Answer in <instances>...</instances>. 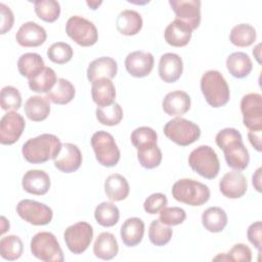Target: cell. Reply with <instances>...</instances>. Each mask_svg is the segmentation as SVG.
<instances>
[{
    "label": "cell",
    "mask_w": 262,
    "mask_h": 262,
    "mask_svg": "<svg viewBox=\"0 0 262 262\" xmlns=\"http://www.w3.org/2000/svg\"><path fill=\"white\" fill-rule=\"evenodd\" d=\"M216 144L223 150L228 167L244 171L250 162V155L243 142L242 134L234 128H225L216 135Z\"/></svg>",
    "instance_id": "6da1fadb"
},
{
    "label": "cell",
    "mask_w": 262,
    "mask_h": 262,
    "mask_svg": "<svg viewBox=\"0 0 262 262\" xmlns=\"http://www.w3.org/2000/svg\"><path fill=\"white\" fill-rule=\"evenodd\" d=\"M61 142L54 134L44 133L27 140L21 148L25 160L31 164H43L54 159L61 149Z\"/></svg>",
    "instance_id": "7a4b0ae2"
},
{
    "label": "cell",
    "mask_w": 262,
    "mask_h": 262,
    "mask_svg": "<svg viewBox=\"0 0 262 262\" xmlns=\"http://www.w3.org/2000/svg\"><path fill=\"white\" fill-rule=\"evenodd\" d=\"M201 90L207 103L216 108L225 105L230 97L226 80L215 70H210L202 76Z\"/></svg>",
    "instance_id": "3957f363"
},
{
    "label": "cell",
    "mask_w": 262,
    "mask_h": 262,
    "mask_svg": "<svg viewBox=\"0 0 262 262\" xmlns=\"http://www.w3.org/2000/svg\"><path fill=\"white\" fill-rule=\"evenodd\" d=\"M173 198L189 206H202L210 199L209 187L196 180L182 178L176 181L172 186Z\"/></svg>",
    "instance_id": "277c9868"
},
{
    "label": "cell",
    "mask_w": 262,
    "mask_h": 262,
    "mask_svg": "<svg viewBox=\"0 0 262 262\" xmlns=\"http://www.w3.org/2000/svg\"><path fill=\"white\" fill-rule=\"evenodd\" d=\"M188 165L192 171L206 179H214L220 171L217 154L209 145H200L188 157Z\"/></svg>",
    "instance_id": "5b68a950"
},
{
    "label": "cell",
    "mask_w": 262,
    "mask_h": 262,
    "mask_svg": "<svg viewBox=\"0 0 262 262\" xmlns=\"http://www.w3.org/2000/svg\"><path fill=\"white\" fill-rule=\"evenodd\" d=\"M31 252L39 260L44 262H62L64 260L62 250L55 235L48 231L36 233L31 239Z\"/></svg>",
    "instance_id": "8992f818"
},
{
    "label": "cell",
    "mask_w": 262,
    "mask_h": 262,
    "mask_svg": "<svg viewBox=\"0 0 262 262\" xmlns=\"http://www.w3.org/2000/svg\"><path fill=\"white\" fill-rule=\"evenodd\" d=\"M163 131L167 138L180 146H187L195 142L201 136L200 127L193 122L181 117L167 122Z\"/></svg>",
    "instance_id": "52a82bcc"
},
{
    "label": "cell",
    "mask_w": 262,
    "mask_h": 262,
    "mask_svg": "<svg viewBox=\"0 0 262 262\" xmlns=\"http://www.w3.org/2000/svg\"><path fill=\"white\" fill-rule=\"evenodd\" d=\"M91 145L97 162L104 167L116 166L121 158L114 136L105 131H97L91 137Z\"/></svg>",
    "instance_id": "ba28073f"
},
{
    "label": "cell",
    "mask_w": 262,
    "mask_h": 262,
    "mask_svg": "<svg viewBox=\"0 0 262 262\" xmlns=\"http://www.w3.org/2000/svg\"><path fill=\"white\" fill-rule=\"evenodd\" d=\"M67 35L78 45L89 47L98 40V32L94 24L83 16H71L66 24Z\"/></svg>",
    "instance_id": "9c48e42d"
},
{
    "label": "cell",
    "mask_w": 262,
    "mask_h": 262,
    "mask_svg": "<svg viewBox=\"0 0 262 262\" xmlns=\"http://www.w3.org/2000/svg\"><path fill=\"white\" fill-rule=\"evenodd\" d=\"M16 213L26 222L37 226L49 224L53 217V212L50 207L28 199L21 200L16 205Z\"/></svg>",
    "instance_id": "30bf717a"
},
{
    "label": "cell",
    "mask_w": 262,
    "mask_h": 262,
    "mask_svg": "<svg viewBox=\"0 0 262 262\" xmlns=\"http://www.w3.org/2000/svg\"><path fill=\"white\" fill-rule=\"evenodd\" d=\"M93 237L92 226L84 221L69 226L63 232L68 249L74 254H82L87 250Z\"/></svg>",
    "instance_id": "8fae6325"
},
{
    "label": "cell",
    "mask_w": 262,
    "mask_h": 262,
    "mask_svg": "<svg viewBox=\"0 0 262 262\" xmlns=\"http://www.w3.org/2000/svg\"><path fill=\"white\" fill-rule=\"evenodd\" d=\"M243 123L250 130H262V96L249 93L241 100Z\"/></svg>",
    "instance_id": "7c38bea8"
},
{
    "label": "cell",
    "mask_w": 262,
    "mask_h": 262,
    "mask_svg": "<svg viewBox=\"0 0 262 262\" xmlns=\"http://www.w3.org/2000/svg\"><path fill=\"white\" fill-rule=\"evenodd\" d=\"M26 127L25 119L16 112H8L0 121V142L4 145L15 143Z\"/></svg>",
    "instance_id": "4fadbf2b"
},
{
    "label": "cell",
    "mask_w": 262,
    "mask_h": 262,
    "mask_svg": "<svg viewBox=\"0 0 262 262\" xmlns=\"http://www.w3.org/2000/svg\"><path fill=\"white\" fill-rule=\"evenodd\" d=\"M176 18L186 24L193 31L201 24V1L200 0H170Z\"/></svg>",
    "instance_id": "5bb4252c"
},
{
    "label": "cell",
    "mask_w": 262,
    "mask_h": 262,
    "mask_svg": "<svg viewBox=\"0 0 262 262\" xmlns=\"http://www.w3.org/2000/svg\"><path fill=\"white\" fill-rule=\"evenodd\" d=\"M82 154L79 147L73 143L66 142L61 145L60 151L53 159V164L60 172L73 173L82 164Z\"/></svg>",
    "instance_id": "9a60e30c"
},
{
    "label": "cell",
    "mask_w": 262,
    "mask_h": 262,
    "mask_svg": "<svg viewBox=\"0 0 262 262\" xmlns=\"http://www.w3.org/2000/svg\"><path fill=\"white\" fill-rule=\"evenodd\" d=\"M154 55L145 51L130 52L125 58L126 71L135 78H143L150 74L154 68Z\"/></svg>",
    "instance_id": "2e32d148"
},
{
    "label": "cell",
    "mask_w": 262,
    "mask_h": 262,
    "mask_svg": "<svg viewBox=\"0 0 262 262\" xmlns=\"http://www.w3.org/2000/svg\"><path fill=\"white\" fill-rule=\"evenodd\" d=\"M219 189L228 199H239L247 192V178L241 171L227 172L219 182Z\"/></svg>",
    "instance_id": "e0dca14e"
},
{
    "label": "cell",
    "mask_w": 262,
    "mask_h": 262,
    "mask_svg": "<svg viewBox=\"0 0 262 262\" xmlns=\"http://www.w3.org/2000/svg\"><path fill=\"white\" fill-rule=\"evenodd\" d=\"M46 38L45 29L34 21L23 24L15 35L16 42L23 47H38L46 41Z\"/></svg>",
    "instance_id": "ac0fdd59"
},
{
    "label": "cell",
    "mask_w": 262,
    "mask_h": 262,
    "mask_svg": "<svg viewBox=\"0 0 262 262\" xmlns=\"http://www.w3.org/2000/svg\"><path fill=\"white\" fill-rule=\"evenodd\" d=\"M158 71L160 78L164 82H176L181 77L183 72V62L181 57L178 54L172 52L163 54L159 61Z\"/></svg>",
    "instance_id": "d6986e66"
},
{
    "label": "cell",
    "mask_w": 262,
    "mask_h": 262,
    "mask_svg": "<svg viewBox=\"0 0 262 262\" xmlns=\"http://www.w3.org/2000/svg\"><path fill=\"white\" fill-rule=\"evenodd\" d=\"M50 178L48 174L42 170H29L25 173L21 180L23 188L35 195H44L50 188Z\"/></svg>",
    "instance_id": "ffe728a7"
},
{
    "label": "cell",
    "mask_w": 262,
    "mask_h": 262,
    "mask_svg": "<svg viewBox=\"0 0 262 262\" xmlns=\"http://www.w3.org/2000/svg\"><path fill=\"white\" fill-rule=\"evenodd\" d=\"M118 73L117 61L110 56H101L92 60L87 68V79L89 82L107 78L113 79Z\"/></svg>",
    "instance_id": "44dd1931"
},
{
    "label": "cell",
    "mask_w": 262,
    "mask_h": 262,
    "mask_svg": "<svg viewBox=\"0 0 262 262\" xmlns=\"http://www.w3.org/2000/svg\"><path fill=\"white\" fill-rule=\"evenodd\" d=\"M162 107L168 116H182L190 108V97L181 90L169 92L163 99Z\"/></svg>",
    "instance_id": "7402d4cb"
},
{
    "label": "cell",
    "mask_w": 262,
    "mask_h": 262,
    "mask_svg": "<svg viewBox=\"0 0 262 262\" xmlns=\"http://www.w3.org/2000/svg\"><path fill=\"white\" fill-rule=\"evenodd\" d=\"M192 30L179 19L171 21L164 32L166 42L174 47H183L190 41Z\"/></svg>",
    "instance_id": "603a6c76"
},
{
    "label": "cell",
    "mask_w": 262,
    "mask_h": 262,
    "mask_svg": "<svg viewBox=\"0 0 262 262\" xmlns=\"http://www.w3.org/2000/svg\"><path fill=\"white\" fill-rule=\"evenodd\" d=\"M91 96L97 106H106L115 102L116 88L111 79L101 78L92 83Z\"/></svg>",
    "instance_id": "cb8c5ba5"
},
{
    "label": "cell",
    "mask_w": 262,
    "mask_h": 262,
    "mask_svg": "<svg viewBox=\"0 0 262 262\" xmlns=\"http://www.w3.org/2000/svg\"><path fill=\"white\" fill-rule=\"evenodd\" d=\"M120 234L125 246L135 247L139 245L144 234V222L137 217L128 218L121 226Z\"/></svg>",
    "instance_id": "d4e9b609"
},
{
    "label": "cell",
    "mask_w": 262,
    "mask_h": 262,
    "mask_svg": "<svg viewBox=\"0 0 262 262\" xmlns=\"http://www.w3.org/2000/svg\"><path fill=\"white\" fill-rule=\"evenodd\" d=\"M141 15L132 9H126L119 13L116 20V28L118 32L125 36H134L142 29Z\"/></svg>",
    "instance_id": "484cf974"
},
{
    "label": "cell",
    "mask_w": 262,
    "mask_h": 262,
    "mask_svg": "<svg viewBox=\"0 0 262 262\" xmlns=\"http://www.w3.org/2000/svg\"><path fill=\"white\" fill-rule=\"evenodd\" d=\"M119 252L118 242L111 232H101L93 245V254L101 260H111Z\"/></svg>",
    "instance_id": "4316f807"
},
{
    "label": "cell",
    "mask_w": 262,
    "mask_h": 262,
    "mask_svg": "<svg viewBox=\"0 0 262 262\" xmlns=\"http://www.w3.org/2000/svg\"><path fill=\"white\" fill-rule=\"evenodd\" d=\"M226 68L232 77L243 79L249 76V74L252 72L253 63L247 53L237 51L227 56Z\"/></svg>",
    "instance_id": "83f0119b"
},
{
    "label": "cell",
    "mask_w": 262,
    "mask_h": 262,
    "mask_svg": "<svg viewBox=\"0 0 262 262\" xmlns=\"http://www.w3.org/2000/svg\"><path fill=\"white\" fill-rule=\"evenodd\" d=\"M25 114L34 122H41L47 119L50 114V103L46 96L34 95L25 102Z\"/></svg>",
    "instance_id": "f1b7e54d"
},
{
    "label": "cell",
    "mask_w": 262,
    "mask_h": 262,
    "mask_svg": "<svg viewBox=\"0 0 262 262\" xmlns=\"http://www.w3.org/2000/svg\"><path fill=\"white\" fill-rule=\"evenodd\" d=\"M129 191V183L121 174H112L104 181V192L111 201H123L128 196Z\"/></svg>",
    "instance_id": "f546056e"
},
{
    "label": "cell",
    "mask_w": 262,
    "mask_h": 262,
    "mask_svg": "<svg viewBox=\"0 0 262 262\" xmlns=\"http://www.w3.org/2000/svg\"><path fill=\"white\" fill-rule=\"evenodd\" d=\"M227 215L220 207H210L202 215V223L210 232H221L227 225Z\"/></svg>",
    "instance_id": "4dcf8cb0"
},
{
    "label": "cell",
    "mask_w": 262,
    "mask_h": 262,
    "mask_svg": "<svg viewBox=\"0 0 262 262\" xmlns=\"http://www.w3.org/2000/svg\"><path fill=\"white\" fill-rule=\"evenodd\" d=\"M57 78L51 68L45 67L37 75L28 79L29 87L36 93H48L56 84Z\"/></svg>",
    "instance_id": "1f68e13d"
},
{
    "label": "cell",
    "mask_w": 262,
    "mask_h": 262,
    "mask_svg": "<svg viewBox=\"0 0 262 262\" xmlns=\"http://www.w3.org/2000/svg\"><path fill=\"white\" fill-rule=\"evenodd\" d=\"M74 96H75L74 85L69 80H66L63 78L57 79V82L54 85V87L46 95L49 101L59 105H63L71 102Z\"/></svg>",
    "instance_id": "d6a6232c"
},
{
    "label": "cell",
    "mask_w": 262,
    "mask_h": 262,
    "mask_svg": "<svg viewBox=\"0 0 262 262\" xmlns=\"http://www.w3.org/2000/svg\"><path fill=\"white\" fill-rule=\"evenodd\" d=\"M44 66L42 56L35 52L25 53L17 60L18 73L28 79L41 72L45 68Z\"/></svg>",
    "instance_id": "836d02e7"
},
{
    "label": "cell",
    "mask_w": 262,
    "mask_h": 262,
    "mask_svg": "<svg viewBox=\"0 0 262 262\" xmlns=\"http://www.w3.org/2000/svg\"><path fill=\"white\" fill-rule=\"evenodd\" d=\"M96 222L103 227H112L116 225L120 218V212L116 205L111 202L100 203L94 211Z\"/></svg>",
    "instance_id": "e575fe53"
},
{
    "label": "cell",
    "mask_w": 262,
    "mask_h": 262,
    "mask_svg": "<svg viewBox=\"0 0 262 262\" xmlns=\"http://www.w3.org/2000/svg\"><path fill=\"white\" fill-rule=\"evenodd\" d=\"M229 40L237 47L251 46L256 41V30L248 24L236 25L230 31Z\"/></svg>",
    "instance_id": "d590c367"
},
{
    "label": "cell",
    "mask_w": 262,
    "mask_h": 262,
    "mask_svg": "<svg viewBox=\"0 0 262 262\" xmlns=\"http://www.w3.org/2000/svg\"><path fill=\"white\" fill-rule=\"evenodd\" d=\"M24 252V244L17 235H7L0 241V255L3 259L13 261L18 259Z\"/></svg>",
    "instance_id": "8d00e7d4"
},
{
    "label": "cell",
    "mask_w": 262,
    "mask_h": 262,
    "mask_svg": "<svg viewBox=\"0 0 262 262\" xmlns=\"http://www.w3.org/2000/svg\"><path fill=\"white\" fill-rule=\"evenodd\" d=\"M35 13L46 23H54L60 14V5L55 0H38L34 2Z\"/></svg>",
    "instance_id": "74e56055"
},
{
    "label": "cell",
    "mask_w": 262,
    "mask_h": 262,
    "mask_svg": "<svg viewBox=\"0 0 262 262\" xmlns=\"http://www.w3.org/2000/svg\"><path fill=\"white\" fill-rule=\"evenodd\" d=\"M95 114L98 122L105 126H116L123 119V110L117 102L102 107L97 106Z\"/></svg>",
    "instance_id": "f35d334b"
},
{
    "label": "cell",
    "mask_w": 262,
    "mask_h": 262,
    "mask_svg": "<svg viewBox=\"0 0 262 262\" xmlns=\"http://www.w3.org/2000/svg\"><path fill=\"white\" fill-rule=\"evenodd\" d=\"M173 234V230L171 227L162 223L160 220H152L149 224L148 229V237L152 245L162 247L167 245Z\"/></svg>",
    "instance_id": "ab89813d"
},
{
    "label": "cell",
    "mask_w": 262,
    "mask_h": 262,
    "mask_svg": "<svg viewBox=\"0 0 262 262\" xmlns=\"http://www.w3.org/2000/svg\"><path fill=\"white\" fill-rule=\"evenodd\" d=\"M130 139L133 146L138 150L140 148L157 144L158 135L152 128L142 126V127L136 128L131 133Z\"/></svg>",
    "instance_id": "60d3db41"
},
{
    "label": "cell",
    "mask_w": 262,
    "mask_h": 262,
    "mask_svg": "<svg viewBox=\"0 0 262 262\" xmlns=\"http://www.w3.org/2000/svg\"><path fill=\"white\" fill-rule=\"evenodd\" d=\"M162 151L157 144L137 150V159L139 164L145 169H154L159 167L162 162Z\"/></svg>",
    "instance_id": "b9f144b4"
},
{
    "label": "cell",
    "mask_w": 262,
    "mask_h": 262,
    "mask_svg": "<svg viewBox=\"0 0 262 262\" xmlns=\"http://www.w3.org/2000/svg\"><path fill=\"white\" fill-rule=\"evenodd\" d=\"M72 47L64 42H56L49 46L47 49L48 58L57 64H64L69 62L73 57Z\"/></svg>",
    "instance_id": "7bdbcfd3"
},
{
    "label": "cell",
    "mask_w": 262,
    "mask_h": 262,
    "mask_svg": "<svg viewBox=\"0 0 262 262\" xmlns=\"http://www.w3.org/2000/svg\"><path fill=\"white\" fill-rule=\"evenodd\" d=\"M214 261H237V262H250L252 260V251L245 244H235L228 253L219 254L213 258Z\"/></svg>",
    "instance_id": "ee69618b"
},
{
    "label": "cell",
    "mask_w": 262,
    "mask_h": 262,
    "mask_svg": "<svg viewBox=\"0 0 262 262\" xmlns=\"http://www.w3.org/2000/svg\"><path fill=\"white\" fill-rule=\"evenodd\" d=\"M21 105V95L13 86H5L1 90V107L4 111H16Z\"/></svg>",
    "instance_id": "f6af8a7d"
},
{
    "label": "cell",
    "mask_w": 262,
    "mask_h": 262,
    "mask_svg": "<svg viewBox=\"0 0 262 262\" xmlns=\"http://www.w3.org/2000/svg\"><path fill=\"white\" fill-rule=\"evenodd\" d=\"M159 213V220L168 226L181 224L186 219L185 211L179 207H165Z\"/></svg>",
    "instance_id": "bcb514c9"
},
{
    "label": "cell",
    "mask_w": 262,
    "mask_h": 262,
    "mask_svg": "<svg viewBox=\"0 0 262 262\" xmlns=\"http://www.w3.org/2000/svg\"><path fill=\"white\" fill-rule=\"evenodd\" d=\"M167 203L168 200L164 193L156 192L146 198L143 203V209L146 213L154 215L159 213L163 208H165Z\"/></svg>",
    "instance_id": "7dc6e473"
},
{
    "label": "cell",
    "mask_w": 262,
    "mask_h": 262,
    "mask_svg": "<svg viewBox=\"0 0 262 262\" xmlns=\"http://www.w3.org/2000/svg\"><path fill=\"white\" fill-rule=\"evenodd\" d=\"M247 236L249 242L259 251V253L261 252V245H262V241H261V236H262V224L261 221H256L254 223H252L248 230H247Z\"/></svg>",
    "instance_id": "c3c4849f"
},
{
    "label": "cell",
    "mask_w": 262,
    "mask_h": 262,
    "mask_svg": "<svg viewBox=\"0 0 262 262\" xmlns=\"http://www.w3.org/2000/svg\"><path fill=\"white\" fill-rule=\"evenodd\" d=\"M0 12H1V34L4 35L10 31L13 27L14 16L11 9L6 6L4 3H0Z\"/></svg>",
    "instance_id": "681fc988"
},
{
    "label": "cell",
    "mask_w": 262,
    "mask_h": 262,
    "mask_svg": "<svg viewBox=\"0 0 262 262\" xmlns=\"http://www.w3.org/2000/svg\"><path fill=\"white\" fill-rule=\"evenodd\" d=\"M261 133H262V130H250L248 133L249 141L257 151L262 150Z\"/></svg>",
    "instance_id": "f907efd6"
},
{
    "label": "cell",
    "mask_w": 262,
    "mask_h": 262,
    "mask_svg": "<svg viewBox=\"0 0 262 262\" xmlns=\"http://www.w3.org/2000/svg\"><path fill=\"white\" fill-rule=\"evenodd\" d=\"M253 185L257 191L261 192V168H258L253 175Z\"/></svg>",
    "instance_id": "816d5d0a"
},
{
    "label": "cell",
    "mask_w": 262,
    "mask_h": 262,
    "mask_svg": "<svg viewBox=\"0 0 262 262\" xmlns=\"http://www.w3.org/2000/svg\"><path fill=\"white\" fill-rule=\"evenodd\" d=\"M260 47H261V44L259 43V44H257L256 47L253 49V54H254L256 60L258 61V63H261V59H260V57H261V53H260V52H261V49H260Z\"/></svg>",
    "instance_id": "f5cc1de1"
},
{
    "label": "cell",
    "mask_w": 262,
    "mask_h": 262,
    "mask_svg": "<svg viewBox=\"0 0 262 262\" xmlns=\"http://www.w3.org/2000/svg\"><path fill=\"white\" fill-rule=\"evenodd\" d=\"M102 3V1H87L86 4L92 9V10H95L98 8V6Z\"/></svg>",
    "instance_id": "db71d44e"
},
{
    "label": "cell",
    "mask_w": 262,
    "mask_h": 262,
    "mask_svg": "<svg viewBox=\"0 0 262 262\" xmlns=\"http://www.w3.org/2000/svg\"><path fill=\"white\" fill-rule=\"evenodd\" d=\"M2 220V230H1V234H3L7 229H9V222L6 220V218L4 216L1 217Z\"/></svg>",
    "instance_id": "11a10c76"
}]
</instances>
